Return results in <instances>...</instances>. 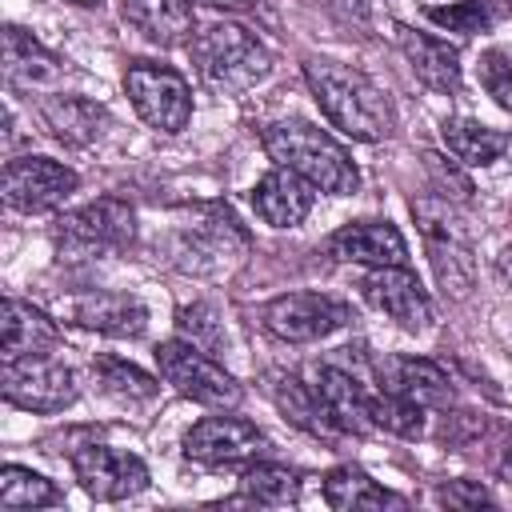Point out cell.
I'll return each instance as SVG.
<instances>
[{"label":"cell","mask_w":512,"mask_h":512,"mask_svg":"<svg viewBox=\"0 0 512 512\" xmlns=\"http://www.w3.org/2000/svg\"><path fill=\"white\" fill-rule=\"evenodd\" d=\"M304 80L320 104V112L352 140H384L392 132V104L388 96L352 64L308 56Z\"/></svg>","instance_id":"obj_1"},{"label":"cell","mask_w":512,"mask_h":512,"mask_svg":"<svg viewBox=\"0 0 512 512\" xmlns=\"http://www.w3.org/2000/svg\"><path fill=\"white\" fill-rule=\"evenodd\" d=\"M260 144H264V152H268L280 168L304 176L316 192L348 196V192L360 188V172H356V164L348 160V152H344L324 128H316L312 120H300V116L268 120V124L260 128Z\"/></svg>","instance_id":"obj_2"},{"label":"cell","mask_w":512,"mask_h":512,"mask_svg":"<svg viewBox=\"0 0 512 512\" xmlns=\"http://www.w3.org/2000/svg\"><path fill=\"white\" fill-rule=\"evenodd\" d=\"M192 60H196L200 76L212 88H224V92L256 88L272 72L268 48L248 28L228 24V20H216V24H208L204 32L192 36Z\"/></svg>","instance_id":"obj_3"},{"label":"cell","mask_w":512,"mask_h":512,"mask_svg":"<svg viewBox=\"0 0 512 512\" xmlns=\"http://www.w3.org/2000/svg\"><path fill=\"white\" fill-rule=\"evenodd\" d=\"M124 92L136 108V116L156 128V132H184L192 120V88L188 80L168 68V64H152V60H136L124 72Z\"/></svg>","instance_id":"obj_4"},{"label":"cell","mask_w":512,"mask_h":512,"mask_svg":"<svg viewBox=\"0 0 512 512\" xmlns=\"http://www.w3.org/2000/svg\"><path fill=\"white\" fill-rule=\"evenodd\" d=\"M156 364H160V376L184 396V400H196L204 408H236L240 404V384L232 372H224L212 352L188 344L184 336L180 340H164L156 344Z\"/></svg>","instance_id":"obj_5"},{"label":"cell","mask_w":512,"mask_h":512,"mask_svg":"<svg viewBox=\"0 0 512 512\" xmlns=\"http://www.w3.org/2000/svg\"><path fill=\"white\" fill-rule=\"evenodd\" d=\"M132 240H136V212L116 196H100L56 220V248L64 256L120 252Z\"/></svg>","instance_id":"obj_6"},{"label":"cell","mask_w":512,"mask_h":512,"mask_svg":"<svg viewBox=\"0 0 512 512\" xmlns=\"http://www.w3.org/2000/svg\"><path fill=\"white\" fill-rule=\"evenodd\" d=\"M0 388L4 400L24 412H60L76 400V376L52 352L0 360Z\"/></svg>","instance_id":"obj_7"},{"label":"cell","mask_w":512,"mask_h":512,"mask_svg":"<svg viewBox=\"0 0 512 512\" xmlns=\"http://www.w3.org/2000/svg\"><path fill=\"white\" fill-rule=\"evenodd\" d=\"M260 320L272 336H280L288 344H312V340H324L336 328H344L352 320V312L344 300H336L328 292H284L264 304Z\"/></svg>","instance_id":"obj_8"},{"label":"cell","mask_w":512,"mask_h":512,"mask_svg":"<svg viewBox=\"0 0 512 512\" xmlns=\"http://www.w3.org/2000/svg\"><path fill=\"white\" fill-rule=\"evenodd\" d=\"M80 176L48 156H16L4 164V204L16 212H52L76 192Z\"/></svg>","instance_id":"obj_9"},{"label":"cell","mask_w":512,"mask_h":512,"mask_svg":"<svg viewBox=\"0 0 512 512\" xmlns=\"http://www.w3.org/2000/svg\"><path fill=\"white\" fill-rule=\"evenodd\" d=\"M72 472L80 480V488L92 500H128L136 492L148 488V464L132 452H116L108 444H84L72 448Z\"/></svg>","instance_id":"obj_10"},{"label":"cell","mask_w":512,"mask_h":512,"mask_svg":"<svg viewBox=\"0 0 512 512\" xmlns=\"http://www.w3.org/2000/svg\"><path fill=\"white\" fill-rule=\"evenodd\" d=\"M360 296L384 312L392 324H400L404 332H420L432 320V300L424 292V284L404 268V264H388V268H368L360 276Z\"/></svg>","instance_id":"obj_11"},{"label":"cell","mask_w":512,"mask_h":512,"mask_svg":"<svg viewBox=\"0 0 512 512\" xmlns=\"http://www.w3.org/2000/svg\"><path fill=\"white\" fill-rule=\"evenodd\" d=\"M264 448V432L240 416H204L184 432V456L200 464H236Z\"/></svg>","instance_id":"obj_12"},{"label":"cell","mask_w":512,"mask_h":512,"mask_svg":"<svg viewBox=\"0 0 512 512\" xmlns=\"http://www.w3.org/2000/svg\"><path fill=\"white\" fill-rule=\"evenodd\" d=\"M68 320L76 328H88V332H100V336H116V340H132L148 328V308L140 296L132 292H80L64 304Z\"/></svg>","instance_id":"obj_13"},{"label":"cell","mask_w":512,"mask_h":512,"mask_svg":"<svg viewBox=\"0 0 512 512\" xmlns=\"http://www.w3.org/2000/svg\"><path fill=\"white\" fill-rule=\"evenodd\" d=\"M328 256L344 264H364V268H388L408 260V244L396 224L388 220H352L328 236Z\"/></svg>","instance_id":"obj_14"},{"label":"cell","mask_w":512,"mask_h":512,"mask_svg":"<svg viewBox=\"0 0 512 512\" xmlns=\"http://www.w3.org/2000/svg\"><path fill=\"white\" fill-rule=\"evenodd\" d=\"M332 416V424L340 432H352V436H368L376 432V420H372V388H364L360 376L336 368V364H320L316 368V384H312Z\"/></svg>","instance_id":"obj_15"},{"label":"cell","mask_w":512,"mask_h":512,"mask_svg":"<svg viewBox=\"0 0 512 512\" xmlns=\"http://www.w3.org/2000/svg\"><path fill=\"white\" fill-rule=\"evenodd\" d=\"M380 388L400 392L408 400H416L420 408H448L452 404V376L424 356H384L376 364Z\"/></svg>","instance_id":"obj_16"},{"label":"cell","mask_w":512,"mask_h":512,"mask_svg":"<svg viewBox=\"0 0 512 512\" xmlns=\"http://www.w3.org/2000/svg\"><path fill=\"white\" fill-rule=\"evenodd\" d=\"M312 184L304 180V176H296V172H288V168H272L268 176H260L256 180V188H252V208H256V216L264 220V224H272V228H296V224H304V216L312 212Z\"/></svg>","instance_id":"obj_17"},{"label":"cell","mask_w":512,"mask_h":512,"mask_svg":"<svg viewBox=\"0 0 512 512\" xmlns=\"http://www.w3.org/2000/svg\"><path fill=\"white\" fill-rule=\"evenodd\" d=\"M60 344L56 320H48L40 308L28 300L8 296L0 312V360H20V356H44Z\"/></svg>","instance_id":"obj_18"},{"label":"cell","mask_w":512,"mask_h":512,"mask_svg":"<svg viewBox=\"0 0 512 512\" xmlns=\"http://www.w3.org/2000/svg\"><path fill=\"white\" fill-rule=\"evenodd\" d=\"M396 44H400L408 68L416 72V80H424L436 92H460V52L448 40H436L428 32L396 24Z\"/></svg>","instance_id":"obj_19"},{"label":"cell","mask_w":512,"mask_h":512,"mask_svg":"<svg viewBox=\"0 0 512 512\" xmlns=\"http://www.w3.org/2000/svg\"><path fill=\"white\" fill-rule=\"evenodd\" d=\"M232 244H248L244 232L236 228V220L224 212V220H208V224H192L180 232L176 240V264L188 272H220L228 268Z\"/></svg>","instance_id":"obj_20"},{"label":"cell","mask_w":512,"mask_h":512,"mask_svg":"<svg viewBox=\"0 0 512 512\" xmlns=\"http://www.w3.org/2000/svg\"><path fill=\"white\" fill-rule=\"evenodd\" d=\"M124 24H132L144 40L160 48L192 44V4L188 0H124L120 4Z\"/></svg>","instance_id":"obj_21"},{"label":"cell","mask_w":512,"mask_h":512,"mask_svg":"<svg viewBox=\"0 0 512 512\" xmlns=\"http://www.w3.org/2000/svg\"><path fill=\"white\" fill-rule=\"evenodd\" d=\"M40 116L52 128V136L72 144V148L96 144L104 136V128H108V112L100 104L84 100V96H48L40 104Z\"/></svg>","instance_id":"obj_22"},{"label":"cell","mask_w":512,"mask_h":512,"mask_svg":"<svg viewBox=\"0 0 512 512\" xmlns=\"http://www.w3.org/2000/svg\"><path fill=\"white\" fill-rule=\"evenodd\" d=\"M4 72H8V80L32 88V84H52V80H60V76H64V60H60L56 52H48L32 32L8 24V28H4Z\"/></svg>","instance_id":"obj_23"},{"label":"cell","mask_w":512,"mask_h":512,"mask_svg":"<svg viewBox=\"0 0 512 512\" xmlns=\"http://www.w3.org/2000/svg\"><path fill=\"white\" fill-rule=\"evenodd\" d=\"M324 500H328V508H336V512L400 508V504H404V496L380 488V484H376L364 468H356V464H340V468H332V472L324 476Z\"/></svg>","instance_id":"obj_24"},{"label":"cell","mask_w":512,"mask_h":512,"mask_svg":"<svg viewBox=\"0 0 512 512\" xmlns=\"http://www.w3.org/2000/svg\"><path fill=\"white\" fill-rule=\"evenodd\" d=\"M440 136H444V148H448L460 164H472V168H484V164L500 160L504 148H508V132L488 128V124L468 120V116L444 120V124H440Z\"/></svg>","instance_id":"obj_25"},{"label":"cell","mask_w":512,"mask_h":512,"mask_svg":"<svg viewBox=\"0 0 512 512\" xmlns=\"http://www.w3.org/2000/svg\"><path fill=\"white\" fill-rule=\"evenodd\" d=\"M276 384H272V400H276V408L296 424V428H304L308 436H324V440H332L340 428L332 424V416H328V408H324V400H320V392L312 388V384H304V380H296V376H272Z\"/></svg>","instance_id":"obj_26"},{"label":"cell","mask_w":512,"mask_h":512,"mask_svg":"<svg viewBox=\"0 0 512 512\" xmlns=\"http://www.w3.org/2000/svg\"><path fill=\"white\" fill-rule=\"evenodd\" d=\"M92 376H96L100 392L120 400V404H148L160 392V384L148 372H140L136 364H128L120 356H96L92 360Z\"/></svg>","instance_id":"obj_27"},{"label":"cell","mask_w":512,"mask_h":512,"mask_svg":"<svg viewBox=\"0 0 512 512\" xmlns=\"http://www.w3.org/2000/svg\"><path fill=\"white\" fill-rule=\"evenodd\" d=\"M60 488L32 472V468H20V464H4L0 468V508L4 512H16V508H52L60 504Z\"/></svg>","instance_id":"obj_28"},{"label":"cell","mask_w":512,"mask_h":512,"mask_svg":"<svg viewBox=\"0 0 512 512\" xmlns=\"http://www.w3.org/2000/svg\"><path fill=\"white\" fill-rule=\"evenodd\" d=\"M240 492L252 504H292L300 492V476L284 464H252L240 476Z\"/></svg>","instance_id":"obj_29"},{"label":"cell","mask_w":512,"mask_h":512,"mask_svg":"<svg viewBox=\"0 0 512 512\" xmlns=\"http://www.w3.org/2000/svg\"><path fill=\"white\" fill-rule=\"evenodd\" d=\"M372 420H376V428L396 432L404 440H416L424 432V408L400 392H388V388H380L372 396Z\"/></svg>","instance_id":"obj_30"},{"label":"cell","mask_w":512,"mask_h":512,"mask_svg":"<svg viewBox=\"0 0 512 512\" xmlns=\"http://www.w3.org/2000/svg\"><path fill=\"white\" fill-rule=\"evenodd\" d=\"M424 16L448 32H488L500 20V8H496V0H460V4L428 8Z\"/></svg>","instance_id":"obj_31"},{"label":"cell","mask_w":512,"mask_h":512,"mask_svg":"<svg viewBox=\"0 0 512 512\" xmlns=\"http://www.w3.org/2000/svg\"><path fill=\"white\" fill-rule=\"evenodd\" d=\"M176 328H180V336H184L188 344H196V348H204V352H224V344H228L224 320H220L208 304H184V308L176 312Z\"/></svg>","instance_id":"obj_32"},{"label":"cell","mask_w":512,"mask_h":512,"mask_svg":"<svg viewBox=\"0 0 512 512\" xmlns=\"http://www.w3.org/2000/svg\"><path fill=\"white\" fill-rule=\"evenodd\" d=\"M436 500L448 508H488L492 504V496L480 480H448L436 488Z\"/></svg>","instance_id":"obj_33"},{"label":"cell","mask_w":512,"mask_h":512,"mask_svg":"<svg viewBox=\"0 0 512 512\" xmlns=\"http://www.w3.org/2000/svg\"><path fill=\"white\" fill-rule=\"evenodd\" d=\"M484 84H488L492 100H496L504 112H512V64H504L496 52L488 56V68H484Z\"/></svg>","instance_id":"obj_34"},{"label":"cell","mask_w":512,"mask_h":512,"mask_svg":"<svg viewBox=\"0 0 512 512\" xmlns=\"http://www.w3.org/2000/svg\"><path fill=\"white\" fill-rule=\"evenodd\" d=\"M500 276H504V280L512 284V244H508V248L500 252Z\"/></svg>","instance_id":"obj_35"},{"label":"cell","mask_w":512,"mask_h":512,"mask_svg":"<svg viewBox=\"0 0 512 512\" xmlns=\"http://www.w3.org/2000/svg\"><path fill=\"white\" fill-rule=\"evenodd\" d=\"M200 4H212V8H248L256 0H200Z\"/></svg>","instance_id":"obj_36"},{"label":"cell","mask_w":512,"mask_h":512,"mask_svg":"<svg viewBox=\"0 0 512 512\" xmlns=\"http://www.w3.org/2000/svg\"><path fill=\"white\" fill-rule=\"evenodd\" d=\"M72 4H84L88 8V4H100V0H72Z\"/></svg>","instance_id":"obj_37"}]
</instances>
